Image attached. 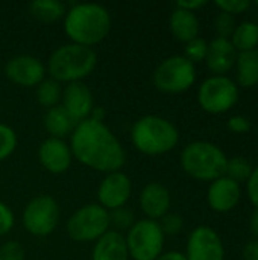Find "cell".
<instances>
[{"label": "cell", "mask_w": 258, "mask_h": 260, "mask_svg": "<svg viewBox=\"0 0 258 260\" xmlns=\"http://www.w3.org/2000/svg\"><path fill=\"white\" fill-rule=\"evenodd\" d=\"M70 151L87 168L106 174L117 172L125 165V151L103 122L85 119L71 133Z\"/></svg>", "instance_id": "obj_1"}, {"label": "cell", "mask_w": 258, "mask_h": 260, "mask_svg": "<svg viewBox=\"0 0 258 260\" xmlns=\"http://www.w3.org/2000/svg\"><path fill=\"white\" fill-rule=\"evenodd\" d=\"M64 29L71 43L91 47L108 37L111 15L102 5L78 3L65 12Z\"/></svg>", "instance_id": "obj_2"}, {"label": "cell", "mask_w": 258, "mask_h": 260, "mask_svg": "<svg viewBox=\"0 0 258 260\" xmlns=\"http://www.w3.org/2000/svg\"><path fill=\"white\" fill-rule=\"evenodd\" d=\"M97 64V55L91 47L68 43L55 49L47 61V72L56 82H82Z\"/></svg>", "instance_id": "obj_3"}, {"label": "cell", "mask_w": 258, "mask_h": 260, "mask_svg": "<svg viewBox=\"0 0 258 260\" xmlns=\"http://www.w3.org/2000/svg\"><path fill=\"white\" fill-rule=\"evenodd\" d=\"M132 145L146 155H161L172 151L179 142L176 126L160 116H144L131 129Z\"/></svg>", "instance_id": "obj_4"}, {"label": "cell", "mask_w": 258, "mask_h": 260, "mask_svg": "<svg viewBox=\"0 0 258 260\" xmlns=\"http://www.w3.org/2000/svg\"><path fill=\"white\" fill-rule=\"evenodd\" d=\"M228 158L211 142H192L181 152V166L187 175L201 181H214L225 177Z\"/></svg>", "instance_id": "obj_5"}, {"label": "cell", "mask_w": 258, "mask_h": 260, "mask_svg": "<svg viewBox=\"0 0 258 260\" xmlns=\"http://www.w3.org/2000/svg\"><path fill=\"white\" fill-rule=\"evenodd\" d=\"M164 233L157 221L141 219L128 230L126 247L134 260H155L163 254Z\"/></svg>", "instance_id": "obj_6"}, {"label": "cell", "mask_w": 258, "mask_h": 260, "mask_svg": "<svg viewBox=\"0 0 258 260\" xmlns=\"http://www.w3.org/2000/svg\"><path fill=\"white\" fill-rule=\"evenodd\" d=\"M109 225V212L99 204H88L68 218L67 233L76 242H93L102 238Z\"/></svg>", "instance_id": "obj_7"}, {"label": "cell", "mask_w": 258, "mask_h": 260, "mask_svg": "<svg viewBox=\"0 0 258 260\" xmlns=\"http://www.w3.org/2000/svg\"><path fill=\"white\" fill-rule=\"evenodd\" d=\"M196 81V67L184 55H173L158 64L154 72V84L164 93H182Z\"/></svg>", "instance_id": "obj_8"}, {"label": "cell", "mask_w": 258, "mask_h": 260, "mask_svg": "<svg viewBox=\"0 0 258 260\" xmlns=\"http://www.w3.org/2000/svg\"><path fill=\"white\" fill-rule=\"evenodd\" d=\"M239 101V85L225 75L207 78L198 90V102L210 114H222Z\"/></svg>", "instance_id": "obj_9"}, {"label": "cell", "mask_w": 258, "mask_h": 260, "mask_svg": "<svg viewBox=\"0 0 258 260\" xmlns=\"http://www.w3.org/2000/svg\"><path fill=\"white\" fill-rule=\"evenodd\" d=\"M59 221V207L58 203L49 197L41 195L29 201L23 212V225L24 229L38 238L50 235Z\"/></svg>", "instance_id": "obj_10"}, {"label": "cell", "mask_w": 258, "mask_h": 260, "mask_svg": "<svg viewBox=\"0 0 258 260\" xmlns=\"http://www.w3.org/2000/svg\"><path fill=\"white\" fill-rule=\"evenodd\" d=\"M187 260H224L225 247L217 232L207 225L196 227L187 241Z\"/></svg>", "instance_id": "obj_11"}, {"label": "cell", "mask_w": 258, "mask_h": 260, "mask_svg": "<svg viewBox=\"0 0 258 260\" xmlns=\"http://www.w3.org/2000/svg\"><path fill=\"white\" fill-rule=\"evenodd\" d=\"M132 192V183L123 172H111L102 180L97 189L99 206L106 210H117L125 207Z\"/></svg>", "instance_id": "obj_12"}, {"label": "cell", "mask_w": 258, "mask_h": 260, "mask_svg": "<svg viewBox=\"0 0 258 260\" xmlns=\"http://www.w3.org/2000/svg\"><path fill=\"white\" fill-rule=\"evenodd\" d=\"M5 73L11 82L20 87H35L44 79L46 67L32 55H17L6 62Z\"/></svg>", "instance_id": "obj_13"}, {"label": "cell", "mask_w": 258, "mask_h": 260, "mask_svg": "<svg viewBox=\"0 0 258 260\" xmlns=\"http://www.w3.org/2000/svg\"><path fill=\"white\" fill-rule=\"evenodd\" d=\"M242 197L240 184L233 181L228 177H220L214 181H211L208 192H207V201L211 210L217 213H227L236 209Z\"/></svg>", "instance_id": "obj_14"}, {"label": "cell", "mask_w": 258, "mask_h": 260, "mask_svg": "<svg viewBox=\"0 0 258 260\" xmlns=\"http://www.w3.org/2000/svg\"><path fill=\"white\" fill-rule=\"evenodd\" d=\"M71 157L68 145L61 139L49 137L38 148V158L50 174H64L71 165Z\"/></svg>", "instance_id": "obj_15"}, {"label": "cell", "mask_w": 258, "mask_h": 260, "mask_svg": "<svg viewBox=\"0 0 258 260\" xmlns=\"http://www.w3.org/2000/svg\"><path fill=\"white\" fill-rule=\"evenodd\" d=\"M62 107L79 123L93 111V94L84 82H71L62 91Z\"/></svg>", "instance_id": "obj_16"}, {"label": "cell", "mask_w": 258, "mask_h": 260, "mask_svg": "<svg viewBox=\"0 0 258 260\" xmlns=\"http://www.w3.org/2000/svg\"><path fill=\"white\" fill-rule=\"evenodd\" d=\"M170 203L172 198L169 189L157 181L146 184L140 193V207L151 221L161 219L164 215H167Z\"/></svg>", "instance_id": "obj_17"}, {"label": "cell", "mask_w": 258, "mask_h": 260, "mask_svg": "<svg viewBox=\"0 0 258 260\" xmlns=\"http://www.w3.org/2000/svg\"><path fill=\"white\" fill-rule=\"evenodd\" d=\"M237 55L239 53L230 40L216 37L211 43H208L205 62L210 72L214 75H224L236 66Z\"/></svg>", "instance_id": "obj_18"}, {"label": "cell", "mask_w": 258, "mask_h": 260, "mask_svg": "<svg viewBox=\"0 0 258 260\" xmlns=\"http://www.w3.org/2000/svg\"><path fill=\"white\" fill-rule=\"evenodd\" d=\"M129 253L126 239L119 232H106L99 238L93 248L91 260H128Z\"/></svg>", "instance_id": "obj_19"}, {"label": "cell", "mask_w": 258, "mask_h": 260, "mask_svg": "<svg viewBox=\"0 0 258 260\" xmlns=\"http://www.w3.org/2000/svg\"><path fill=\"white\" fill-rule=\"evenodd\" d=\"M169 26L176 40L189 43L199 35V20L195 12L175 8L169 18Z\"/></svg>", "instance_id": "obj_20"}, {"label": "cell", "mask_w": 258, "mask_h": 260, "mask_svg": "<svg viewBox=\"0 0 258 260\" xmlns=\"http://www.w3.org/2000/svg\"><path fill=\"white\" fill-rule=\"evenodd\" d=\"M78 122L65 111L62 105H55L47 110L44 116V128L55 139H64L65 136L71 134L76 128Z\"/></svg>", "instance_id": "obj_21"}, {"label": "cell", "mask_w": 258, "mask_h": 260, "mask_svg": "<svg viewBox=\"0 0 258 260\" xmlns=\"http://www.w3.org/2000/svg\"><path fill=\"white\" fill-rule=\"evenodd\" d=\"M237 84L243 88L258 85V50L240 52L237 55Z\"/></svg>", "instance_id": "obj_22"}, {"label": "cell", "mask_w": 258, "mask_h": 260, "mask_svg": "<svg viewBox=\"0 0 258 260\" xmlns=\"http://www.w3.org/2000/svg\"><path fill=\"white\" fill-rule=\"evenodd\" d=\"M30 15L41 23H55L65 17V6L58 0H33L29 5Z\"/></svg>", "instance_id": "obj_23"}, {"label": "cell", "mask_w": 258, "mask_h": 260, "mask_svg": "<svg viewBox=\"0 0 258 260\" xmlns=\"http://www.w3.org/2000/svg\"><path fill=\"white\" fill-rule=\"evenodd\" d=\"M230 41L237 53L255 50L258 46V24L254 21H243L237 24Z\"/></svg>", "instance_id": "obj_24"}, {"label": "cell", "mask_w": 258, "mask_h": 260, "mask_svg": "<svg viewBox=\"0 0 258 260\" xmlns=\"http://www.w3.org/2000/svg\"><path fill=\"white\" fill-rule=\"evenodd\" d=\"M36 101L47 108H52L55 105H58V101L61 99L62 90L59 82H56L55 79H43L38 85H36Z\"/></svg>", "instance_id": "obj_25"}, {"label": "cell", "mask_w": 258, "mask_h": 260, "mask_svg": "<svg viewBox=\"0 0 258 260\" xmlns=\"http://www.w3.org/2000/svg\"><path fill=\"white\" fill-rule=\"evenodd\" d=\"M252 171H254V168L245 157H233V158H228L225 177H228L233 181L240 184V183L249 180Z\"/></svg>", "instance_id": "obj_26"}, {"label": "cell", "mask_w": 258, "mask_h": 260, "mask_svg": "<svg viewBox=\"0 0 258 260\" xmlns=\"http://www.w3.org/2000/svg\"><path fill=\"white\" fill-rule=\"evenodd\" d=\"M213 26H214V30L217 32V37L219 38H227L230 40L231 35L234 34L236 27H237V23H236V18L234 15L228 14V12H219L213 21Z\"/></svg>", "instance_id": "obj_27"}, {"label": "cell", "mask_w": 258, "mask_h": 260, "mask_svg": "<svg viewBox=\"0 0 258 260\" xmlns=\"http://www.w3.org/2000/svg\"><path fill=\"white\" fill-rule=\"evenodd\" d=\"M17 148V134L15 131L8 126L0 123V161L8 158Z\"/></svg>", "instance_id": "obj_28"}, {"label": "cell", "mask_w": 258, "mask_h": 260, "mask_svg": "<svg viewBox=\"0 0 258 260\" xmlns=\"http://www.w3.org/2000/svg\"><path fill=\"white\" fill-rule=\"evenodd\" d=\"M207 49H208V43L204 40V38H195L189 43H186V50H184V56L196 64V62H201V61H205V56H207Z\"/></svg>", "instance_id": "obj_29"}, {"label": "cell", "mask_w": 258, "mask_h": 260, "mask_svg": "<svg viewBox=\"0 0 258 260\" xmlns=\"http://www.w3.org/2000/svg\"><path fill=\"white\" fill-rule=\"evenodd\" d=\"M158 224H160V227H161L164 236H166V235L175 236V235H179V233H181V230H182V227H184V219H182V216L178 215V213H167V215H164V216L160 219Z\"/></svg>", "instance_id": "obj_30"}, {"label": "cell", "mask_w": 258, "mask_h": 260, "mask_svg": "<svg viewBox=\"0 0 258 260\" xmlns=\"http://www.w3.org/2000/svg\"><path fill=\"white\" fill-rule=\"evenodd\" d=\"M109 222L114 224L119 230H129L134 225V216L131 210L122 207L109 213Z\"/></svg>", "instance_id": "obj_31"}, {"label": "cell", "mask_w": 258, "mask_h": 260, "mask_svg": "<svg viewBox=\"0 0 258 260\" xmlns=\"http://www.w3.org/2000/svg\"><path fill=\"white\" fill-rule=\"evenodd\" d=\"M24 248L18 242L9 241L0 245V260H24Z\"/></svg>", "instance_id": "obj_32"}, {"label": "cell", "mask_w": 258, "mask_h": 260, "mask_svg": "<svg viewBox=\"0 0 258 260\" xmlns=\"http://www.w3.org/2000/svg\"><path fill=\"white\" fill-rule=\"evenodd\" d=\"M216 6L222 12L236 15V14H242V12L248 11L251 8V2H248V0H217Z\"/></svg>", "instance_id": "obj_33"}, {"label": "cell", "mask_w": 258, "mask_h": 260, "mask_svg": "<svg viewBox=\"0 0 258 260\" xmlns=\"http://www.w3.org/2000/svg\"><path fill=\"white\" fill-rule=\"evenodd\" d=\"M14 227V215L11 209L0 201V236L8 235Z\"/></svg>", "instance_id": "obj_34"}, {"label": "cell", "mask_w": 258, "mask_h": 260, "mask_svg": "<svg viewBox=\"0 0 258 260\" xmlns=\"http://www.w3.org/2000/svg\"><path fill=\"white\" fill-rule=\"evenodd\" d=\"M228 128L230 131L233 133H237V134H243V133H248L251 131L252 125H251V120L245 116H233L230 117L228 120Z\"/></svg>", "instance_id": "obj_35"}, {"label": "cell", "mask_w": 258, "mask_h": 260, "mask_svg": "<svg viewBox=\"0 0 258 260\" xmlns=\"http://www.w3.org/2000/svg\"><path fill=\"white\" fill-rule=\"evenodd\" d=\"M246 190H248L249 201L254 204L255 209H258V166L252 171L249 180L246 181Z\"/></svg>", "instance_id": "obj_36"}, {"label": "cell", "mask_w": 258, "mask_h": 260, "mask_svg": "<svg viewBox=\"0 0 258 260\" xmlns=\"http://www.w3.org/2000/svg\"><path fill=\"white\" fill-rule=\"evenodd\" d=\"M207 5L205 0H179L176 2V8H181V9H186V11H190V12H195L201 8H204Z\"/></svg>", "instance_id": "obj_37"}, {"label": "cell", "mask_w": 258, "mask_h": 260, "mask_svg": "<svg viewBox=\"0 0 258 260\" xmlns=\"http://www.w3.org/2000/svg\"><path fill=\"white\" fill-rule=\"evenodd\" d=\"M243 260H258V241L248 242L243 248Z\"/></svg>", "instance_id": "obj_38"}, {"label": "cell", "mask_w": 258, "mask_h": 260, "mask_svg": "<svg viewBox=\"0 0 258 260\" xmlns=\"http://www.w3.org/2000/svg\"><path fill=\"white\" fill-rule=\"evenodd\" d=\"M155 260H187L186 254L179 253V251H167L163 253L161 256H158Z\"/></svg>", "instance_id": "obj_39"}, {"label": "cell", "mask_w": 258, "mask_h": 260, "mask_svg": "<svg viewBox=\"0 0 258 260\" xmlns=\"http://www.w3.org/2000/svg\"><path fill=\"white\" fill-rule=\"evenodd\" d=\"M249 229H251V233L255 236V239L258 241V209L254 210V213L251 215V219H249Z\"/></svg>", "instance_id": "obj_40"}, {"label": "cell", "mask_w": 258, "mask_h": 260, "mask_svg": "<svg viewBox=\"0 0 258 260\" xmlns=\"http://www.w3.org/2000/svg\"><path fill=\"white\" fill-rule=\"evenodd\" d=\"M88 119H93L96 122H103V119H105V110L100 108V107L93 108V111H91V114H90Z\"/></svg>", "instance_id": "obj_41"}, {"label": "cell", "mask_w": 258, "mask_h": 260, "mask_svg": "<svg viewBox=\"0 0 258 260\" xmlns=\"http://www.w3.org/2000/svg\"><path fill=\"white\" fill-rule=\"evenodd\" d=\"M255 5H257V6H258V2H255Z\"/></svg>", "instance_id": "obj_42"}]
</instances>
